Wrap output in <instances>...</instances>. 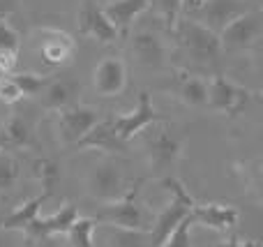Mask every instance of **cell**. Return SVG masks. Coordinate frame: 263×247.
<instances>
[{
    "instance_id": "obj_28",
    "label": "cell",
    "mask_w": 263,
    "mask_h": 247,
    "mask_svg": "<svg viewBox=\"0 0 263 247\" xmlns=\"http://www.w3.org/2000/svg\"><path fill=\"white\" fill-rule=\"evenodd\" d=\"M150 5L157 7V14L166 30H176L178 21H180V0H150Z\"/></svg>"
},
{
    "instance_id": "obj_24",
    "label": "cell",
    "mask_w": 263,
    "mask_h": 247,
    "mask_svg": "<svg viewBox=\"0 0 263 247\" xmlns=\"http://www.w3.org/2000/svg\"><path fill=\"white\" fill-rule=\"evenodd\" d=\"M21 178V164L7 150H0V192H9L16 187Z\"/></svg>"
},
{
    "instance_id": "obj_37",
    "label": "cell",
    "mask_w": 263,
    "mask_h": 247,
    "mask_svg": "<svg viewBox=\"0 0 263 247\" xmlns=\"http://www.w3.org/2000/svg\"><path fill=\"white\" fill-rule=\"evenodd\" d=\"M0 150H9V143H7V139H5L3 127H0Z\"/></svg>"
},
{
    "instance_id": "obj_17",
    "label": "cell",
    "mask_w": 263,
    "mask_h": 247,
    "mask_svg": "<svg viewBox=\"0 0 263 247\" xmlns=\"http://www.w3.org/2000/svg\"><path fill=\"white\" fill-rule=\"evenodd\" d=\"M150 9V0H109L102 7L104 16L111 21V26L118 30V35H125L134 21L141 16L143 12Z\"/></svg>"
},
{
    "instance_id": "obj_36",
    "label": "cell",
    "mask_w": 263,
    "mask_h": 247,
    "mask_svg": "<svg viewBox=\"0 0 263 247\" xmlns=\"http://www.w3.org/2000/svg\"><path fill=\"white\" fill-rule=\"evenodd\" d=\"M26 247H53V245H51V240H32V238H28Z\"/></svg>"
},
{
    "instance_id": "obj_14",
    "label": "cell",
    "mask_w": 263,
    "mask_h": 247,
    "mask_svg": "<svg viewBox=\"0 0 263 247\" xmlns=\"http://www.w3.org/2000/svg\"><path fill=\"white\" fill-rule=\"evenodd\" d=\"M79 32L83 37H92L100 44H114L120 37L95 0H83L81 9H79Z\"/></svg>"
},
{
    "instance_id": "obj_8",
    "label": "cell",
    "mask_w": 263,
    "mask_h": 247,
    "mask_svg": "<svg viewBox=\"0 0 263 247\" xmlns=\"http://www.w3.org/2000/svg\"><path fill=\"white\" fill-rule=\"evenodd\" d=\"M100 111L86 104H72L67 109H60L55 113V132L63 146H77L97 123H100Z\"/></svg>"
},
{
    "instance_id": "obj_33",
    "label": "cell",
    "mask_w": 263,
    "mask_h": 247,
    "mask_svg": "<svg viewBox=\"0 0 263 247\" xmlns=\"http://www.w3.org/2000/svg\"><path fill=\"white\" fill-rule=\"evenodd\" d=\"M205 3H208V0H180V14H185L187 18L196 16V14L203 9Z\"/></svg>"
},
{
    "instance_id": "obj_22",
    "label": "cell",
    "mask_w": 263,
    "mask_h": 247,
    "mask_svg": "<svg viewBox=\"0 0 263 247\" xmlns=\"http://www.w3.org/2000/svg\"><path fill=\"white\" fill-rule=\"evenodd\" d=\"M95 231H97L95 217L79 215L65 236H67L69 247H95Z\"/></svg>"
},
{
    "instance_id": "obj_30",
    "label": "cell",
    "mask_w": 263,
    "mask_h": 247,
    "mask_svg": "<svg viewBox=\"0 0 263 247\" xmlns=\"http://www.w3.org/2000/svg\"><path fill=\"white\" fill-rule=\"evenodd\" d=\"M192 226L194 224H192V220L187 217V220L182 222L171 236H168L166 243H164L162 247H192Z\"/></svg>"
},
{
    "instance_id": "obj_7",
    "label": "cell",
    "mask_w": 263,
    "mask_h": 247,
    "mask_svg": "<svg viewBox=\"0 0 263 247\" xmlns=\"http://www.w3.org/2000/svg\"><path fill=\"white\" fill-rule=\"evenodd\" d=\"M250 100H252V92L242 86H236L227 77L215 74L208 81V100H205V106H210L215 113L236 118V116H240L247 109Z\"/></svg>"
},
{
    "instance_id": "obj_35",
    "label": "cell",
    "mask_w": 263,
    "mask_h": 247,
    "mask_svg": "<svg viewBox=\"0 0 263 247\" xmlns=\"http://www.w3.org/2000/svg\"><path fill=\"white\" fill-rule=\"evenodd\" d=\"M14 9H16V0H0V21H7Z\"/></svg>"
},
{
    "instance_id": "obj_10",
    "label": "cell",
    "mask_w": 263,
    "mask_h": 247,
    "mask_svg": "<svg viewBox=\"0 0 263 247\" xmlns=\"http://www.w3.org/2000/svg\"><path fill=\"white\" fill-rule=\"evenodd\" d=\"M263 35V21L259 9H250L236 21H231L222 32H219V42H222V51H250L252 46L259 44Z\"/></svg>"
},
{
    "instance_id": "obj_34",
    "label": "cell",
    "mask_w": 263,
    "mask_h": 247,
    "mask_svg": "<svg viewBox=\"0 0 263 247\" xmlns=\"http://www.w3.org/2000/svg\"><path fill=\"white\" fill-rule=\"evenodd\" d=\"M217 247H261L259 240H242V238H227Z\"/></svg>"
},
{
    "instance_id": "obj_27",
    "label": "cell",
    "mask_w": 263,
    "mask_h": 247,
    "mask_svg": "<svg viewBox=\"0 0 263 247\" xmlns=\"http://www.w3.org/2000/svg\"><path fill=\"white\" fill-rule=\"evenodd\" d=\"M32 174H35V178L42 183L44 192H51V189H53V185H55V180L60 178L58 164H55L53 160H46V157L32 162Z\"/></svg>"
},
{
    "instance_id": "obj_2",
    "label": "cell",
    "mask_w": 263,
    "mask_h": 247,
    "mask_svg": "<svg viewBox=\"0 0 263 247\" xmlns=\"http://www.w3.org/2000/svg\"><path fill=\"white\" fill-rule=\"evenodd\" d=\"M145 180L139 178L136 183H132L127 192L116 201H109L102 206V211L97 213V220L104 226H116V229H127V231H141L148 234L150 224H153V215L148 213V208L139 201L141 185Z\"/></svg>"
},
{
    "instance_id": "obj_15",
    "label": "cell",
    "mask_w": 263,
    "mask_h": 247,
    "mask_svg": "<svg viewBox=\"0 0 263 247\" xmlns=\"http://www.w3.org/2000/svg\"><path fill=\"white\" fill-rule=\"evenodd\" d=\"M79 217V208L74 203H65L60 211L51 213V215L37 217L26 231V238L32 240H53L55 236L67 234V229L72 226V222Z\"/></svg>"
},
{
    "instance_id": "obj_9",
    "label": "cell",
    "mask_w": 263,
    "mask_h": 247,
    "mask_svg": "<svg viewBox=\"0 0 263 247\" xmlns=\"http://www.w3.org/2000/svg\"><path fill=\"white\" fill-rule=\"evenodd\" d=\"M86 187L92 199L109 203V201H116V199L123 197L129 185L125 183V176H123V171H120L118 162L102 160V162H97V164H92V169L88 171Z\"/></svg>"
},
{
    "instance_id": "obj_1",
    "label": "cell",
    "mask_w": 263,
    "mask_h": 247,
    "mask_svg": "<svg viewBox=\"0 0 263 247\" xmlns=\"http://www.w3.org/2000/svg\"><path fill=\"white\" fill-rule=\"evenodd\" d=\"M159 185L171 194V201L153 217V224H150L148 231V240L153 247H162L166 243L168 236L190 217L192 206L196 203L194 197L190 194V189L185 187V183L180 178H176V176H162Z\"/></svg>"
},
{
    "instance_id": "obj_21",
    "label": "cell",
    "mask_w": 263,
    "mask_h": 247,
    "mask_svg": "<svg viewBox=\"0 0 263 247\" xmlns=\"http://www.w3.org/2000/svg\"><path fill=\"white\" fill-rule=\"evenodd\" d=\"M176 95L182 104L187 106H205V100H208V81H203L201 77H194V74H185L180 72L176 77Z\"/></svg>"
},
{
    "instance_id": "obj_16",
    "label": "cell",
    "mask_w": 263,
    "mask_h": 247,
    "mask_svg": "<svg viewBox=\"0 0 263 247\" xmlns=\"http://www.w3.org/2000/svg\"><path fill=\"white\" fill-rule=\"evenodd\" d=\"M129 51L136 63L143 67L159 69L166 65V44L150 30L134 32L129 37Z\"/></svg>"
},
{
    "instance_id": "obj_32",
    "label": "cell",
    "mask_w": 263,
    "mask_h": 247,
    "mask_svg": "<svg viewBox=\"0 0 263 247\" xmlns=\"http://www.w3.org/2000/svg\"><path fill=\"white\" fill-rule=\"evenodd\" d=\"M16 63H18V53L0 49V79L12 77V74L16 72Z\"/></svg>"
},
{
    "instance_id": "obj_12",
    "label": "cell",
    "mask_w": 263,
    "mask_h": 247,
    "mask_svg": "<svg viewBox=\"0 0 263 247\" xmlns=\"http://www.w3.org/2000/svg\"><path fill=\"white\" fill-rule=\"evenodd\" d=\"M190 220H192V224H201L213 231H219V234H229V231L236 229L238 220H240V213L231 203H217V201L199 203L196 201L190 211Z\"/></svg>"
},
{
    "instance_id": "obj_3",
    "label": "cell",
    "mask_w": 263,
    "mask_h": 247,
    "mask_svg": "<svg viewBox=\"0 0 263 247\" xmlns=\"http://www.w3.org/2000/svg\"><path fill=\"white\" fill-rule=\"evenodd\" d=\"M141 139H143V148H145V155H148L153 171H157L162 176H171L168 171L180 160L182 141L173 132L168 120H162V123H155L150 127H145L141 132Z\"/></svg>"
},
{
    "instance_id": "obj_13",
    "label": "cell",
    "mask_w": 263,
    "mask_h": 247,
    "mask_svg": "<svg viewBox=\"0 0 263 247\" xmlns=\"http://www.w3.org/2000/svg\"><path fill=\"white\" fill-rule=\"evenodd\" d=\"M127 86V65L123 58H109L100 60L92 72V88L102 97H118Z\"/></svg>"
},
{
    "instance_id": "obj_29",
    "label": "cell",
    "mask_w": 263,
    "mask_h": 247,
    "mask_svg": "<svg viewBox=\"0 0 263 247\" xmlns=\"http://www.w3.org/2000/svg\"><path fill=\"white\" fill-rule=\"evenodd\" d=\"M0 49L12 53H18L21 49V35L9 21H0Z\"/></svg>"
},
{
    "instance_id": "obj_18",
    "label": "cell",
    "mask_w": 263,
    "mask_h": 247,
    "mask_svg": "<svg viewBox=\"0 0 263 247\" xmlns=\"http://www.w3.org/2000/svg\"><path fill=\"white\" fill-rule=\"evenodd\" d=\"M79 90H81V86L74 79L60 77V79H49V83L42 88V92L37 97H40V104L44 109L60 111V109H67V106L77 104L74 100H77Z\"/></svg>"
},
{
    "instance_id": "obj_4",
    "label": "cell",
    "mask_w": 263,
    "mask_h": 247,
    "mask_svg": "<svg viewBox=\"0 0 263 247\" xmlns=\"http://www.w3.org/2000/svg\"><path fill=\"white\" fill-rule=\"evenodd\" d=\"M173 35H176L178 46H180L190 58H194L196 63H215V60L224 53L217 32L208 30V28L201 26L194 18H182V21H178Z\"/></svg>"
},
{
    "instance_id": "obj_26",
    "label": "cell",
    "mask_w": 263,
    "mask_h": 247,
    "mask_svg": "<svg viewBox=\"0 0 263 247\" xmlns=\"http://www.w3.org/2000/svg\"><path fill=\"white\" fill-rule=\"evenodd\" d=\"M9 79L16 83V88L21 90L23 97H35V95H40L42 88L49 83L51 77H44V74H35V72H14Z\"/></svg>"
},
{
    "instance_id": "obj_6",
    "label": "cell",
    "mask_w": 263,
    "mask_h": 247,
    "mask_svg": "<svg viewBox=\"0 0 263 247\" xmlns=\"http://www.w3.org/2000/svg\"><path fill=\"white\" fill-rule=\"evenodd\" d=\"M32 44H35V53L40 55L42 63L53 69L69 65L77 55V40L60 28H37L32 32Z\"/></svg>"
},
{
    "instance_id": "obj_20",
    "label": "cell",
    "mask_w": 263,
    "mask_h": 247,
    "mask_svg": "<svg viewBox=\"0 0 263 247\" xmlns=\"http://www.w3.org/2000/svg\"><path fill=\"white\" fill-rule=\"evenodd\" d=\"M77 148H97V150H106V153H127V143L116 139V134L111 132L106 118H100V123L77 143Z\"/></svg>"
},
{
    "instance_id": "obj_23",
    "label": "cell",
    "mask_w": 263,
    "mask_h": 247,
    "mask_svg": "<svg viewBox=\"0 0 263 247\" xmlns=\"http://www.w3.org/2000/svg\"><path fill=\"white\" fill-rule=\"evenodd\" d=\"M0 127H3L5 139H7V143H9V150H12V148H28V146H32V129H30V125H28L23 118L12 116V118H9L5 125H0Z\"/></svg>"
},
{
    "instance_id": "obj_38",
    "label": "cell",
    "mask_w": 263,
    "mask_h": 247,
    "mask_svg": "<svg viewBox=\"0 0 263 247\" xmlns=\"http://www.w3.org/2000/svg\"><path fill=\"white\" fill-rule=\"evenodd\" d=\"M247 3H250V5H252V7H256V9H259V5H261V0H247Z\"/></svg>"
},
{
    "instance_id": "obj_19",
    "label": "cell",
    "mask_w": 263,
    "mask_h": 247,
    "mask_svg": "<svg viewBox=\"0 0 263 247\" xmlns=\"http://www.w3.org/2000/svg\"><path fill=\"white\" fill-rule=\"evenodd\" d=\"M49 197H51V192H42V194H37V197L28 199V201L18 203L14 211H9L7 215L0 220V229L3 231H21V234H26L28 226L40 217V208L44 206V201Z\"/></svg>"
},
{
    "instance_id": "obj_5",
    "label": "cell",
    "mask_w": 263,
    "mask_h": 247,
    "mask_svg": "<svg viewBox=\"0 0 263 247\" xmlns=\"http://www.w3.org/2000/svg\"><path fill=\"white\" fill-rule=\"evenodd\" d=\"M166 120L157 109L153 106V100H150V92L141 90L139 92V104L136 109L127 111V113H114L106 118L111 132L116 134V139H120L123 143H129L134 137H139L145 127L155 123H162Z\"/></svg>"
},
{
    "instance_id": "obj_25",
    "label": "cell",
    "mask_w": 263,
    "mask_h": 247,
    "mask_svg": "<svg viewBox=\"0 0 263 247\" xmlns=\"http://www.w3.org/2000/svg\"><path fill=\"white\" fill-rule=\"evenodd\" d=\"M106 229V243L109 247H145L148 234H141V231H127V229H116V226H104Z\"/></svg>"
},
{
    "instance_id": "obj_11",
    "label": "cell",
    "mask_w": 263,
    "mask_h": 247,
    "mask_svg": "<svg viewBox=\"0 0 263 247\" xmlns=\"http://www.w3.org/2000/svg\"><path fill=\"white\" fill-rule=\"evenodd\" d=\"M250 9H256V7H252L247 0H208V3L203 5V9L192 18L219 35L229 23L236 21L238 16H242V14L250 12Z\"/></svg>"
},
{
    "instance_id": "obj_31",
    "label": "cell",
    "mask_w": 263,
    "mask_h": 247,
    "mask_svg": "<svg viewBox=\"0 0 263 247\" xmlns=\"http://www.w3.org/2000/svg\"><path fill=\"white\" fill-rule=\"evenodd\" d=\"M21 100H23V95H21V90L16 88V83H14L9 77L0 79V104L14 106V104H18Z\"/></svg>"
}]
</instances>
